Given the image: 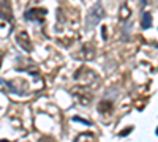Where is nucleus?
Segmentation results:
<instances>
[{"label": "nucleus", "instance_id": "f257e3e1", "mask_svg": "<svg viewBox=\"0 0 158 142\" xmlns=\"http://www.w3.org/2000/svg\"><path fill=\"white\" fill-rule=\"evenodd\" d=\"M106 16V11H104L103 5L100 2L95 3V6H92L90 11H89V14H87V27L92 29V27H95L97 24H100V21Z\"/></svg>", "mask_w": 158, "mask_h": 142}, {"label": "nucleus", "instance_id": "f03ea898", "mask_svg": "<svg viewBox=\"0 0 158 142\" xmlns=\"http://www.w3.org/2000/svg\"><path fill=\"white\" fill-rule=\"evenodd\" d=\"M74 79L79 81V82H82L84 85H90V84H94L98 79V76L95 74V71H92L90 68L81 67V68H77V71L74 73Z\"/></svg>", "mask_w": 158, "mask_h": 142}, {"label": "nucleus", "instance_id": "7ed1b4c3", "mask_svg": "<svg viewBox=\"0 0 158 142\" xmlns=\"http://www.w3.org/2000/svg\"><path fill=\"white\" fill-rule=\"evenodd\" d=\"M46 14H48L46 8L33 6V8H29L27 11L24 13V18H25V21H29V22L43 24V22H44V18H46Z\"/></svg>", "mask_w": 158, "mask_h": 142}, {"label": "nucleus", "instance_id": "20e7f679", "mask_svg": "<svg viewBox=\"0 0 158 142\" xmlns=\"http://www.w3.org/2000/svg\"><path fill=\"white\" fill-rule=\"evenodd\" d=\"M0 84L15 95H27V85H25V82L22 79H19V81H6V82L0 81Z\"/></svg>", "mask_w": 158, "mask_h": 142}, {"label": "nucleus", "instance_id": "39448f33", "mask_svg": "<svg viewBox=\"0 0 158 142\" xmlns=\"http://www.w3.org/2000/svg\"><path fill=\"white\" fill-rule=\"evenodd\" d=\"M0 19L8 22V24L15 22V14H13L11 0H2V2H0Z\"/></svg>", "mask_w": 158, "mask_h": 142}, {"label": "nucleus", "instance_id": "423d86ee", "mask_svg": "<svg viewBox=\"0 0 158 142\" xmlns=\"http://www.w3.org/2000/svg\"><path fill=\"white\" fill-rule=\"evenodd\" d=\"M16 43H18V46H19L22 51H25V52H32L33 46H32V41H30L29 33L25 32V30H19V32L16 33Z\"/></svg>", "mask_w": 158, "mask_h": 142}, {"label": "nucleus", "instance_id": "0eeeda50", "mask_svg": "<svg viewBox=\"0 0 158 142\" xmlns=\"http://www.w3.org/2000/svg\"><path fill=\"white\" fill-rule=\"evenodd\" d=\"M71 92H73V95L77 98V101L81 103L82 106H89V104H90V101H92V93L87 92L85 88H82V87H74Z\"/></svg>", "mask_w": 158, "mask_h": 142}, {"label": "nucleus", "instance_id": "6e6552de", "mask_svg": "<svg viewBox=\"0 0 158 142\" xmlns=\"http://www.w3.org/2000/svg\"><path fill=\"white\" fill-rule=\"evenodd\" d=\"M141 25H142V29H144V30H147V29L152 27V14H150L149 11H144V13H142Z\"/></svg>", "mask_w": 158, "mask_h": 142}, {"label": "nucleus", "instance_id": "1a4fd4ad", "mask_svg": "<svg viewBox=\"0 0 158 142\" xmlns=\"http://www.w3.org/2000/svg\"><path fill=\"white\" fill-rule=\"evenodd\" d=\"M74 142H97V137L94 133H82L74 139Z\"/></svg>", "mask_w": 158, "mask_h": 142}, {"label": "nucleus", "instance_id": "9d476101", "mask_svg": "<svg viewBox=\"0 0 158 142\" xmlns=\"http://www.w3.org/2000/svg\"><path fill=\"white\" fill-rule=\"evenodd\" d=\"M98 111H100L101 114L112 112V101H106V99L100 101V104H98Z\"/></svg>", "mask_w": 158, "mask_h": 142}, {"label": "nucleus", "instance_id": "9b49d317", "mask_svg": "<svg viewBox=\"0 0 158 142\" xmlns=\"http://www.w3.org/2000/svg\"><path fill=\"white\" fill-rule=\"evenodd\" d=\"M81 54H84V55H81L84 60H90V59H94L95 51H94V47H92L90 44H85V46L82 47V51H81Z\"/></svg>", "mask_w": 158, "mask_h": 142}, {"label": "nucleus", "instance_id": "f8f14e48", "mask_svg": "<svg viewBox=\"0 0 158 142\" xmlns=\"http://www.w3.org/2000/svg\"><path fill=\"white\" fill-rule=\"evenodd\" d=\"M130 16H131V11H130V8H128L127 5H122L120 13H118V19H120L122 22H127V21H130Z\"/></svg>", "mask_w": 158, "mask_h": 142}, {"label": "nucleus", "instance_id": "ddd939ff", "mask_svg": "<svg viewBox=\"0 0 158 142\" xmlns=\"http://www.w3.org/2000/svg\"><path fill=\"white\" fill-rule=\"evenodd\" d=\"M16 71H25V73H29V74H33V76H38L40 74V70L35 67V65H32V67H18V68H15Z\"/></svg>", "mask_w": 158, "mask_h": 142}, {"label": "nucleus", "instance_id": "4468645a", "mask_svg": "<svg viewBox=\"0 0 158 142\" xmlns=\"http://www.w3.org/2000/svg\"><path fill=\"white\" fill-rule=\"evenodd\" d=\"M71 120H73V122H82V123H85V125H92L90 122H87V120H82L81 117H73Z\"/></svg>", "mask_w": 158, "mask_h": 142}, {"label": "nucleus", "instance_id": "2eb2a0df", "mask_svg": "<svg viewBox=\"0 0 158 142\" xmlns=\"http://www.w3.org/2000/svg\"><path fill=\"white\" fill-rule=\"evenodd\" d=\"M106 27H101V35H103V40H106V38H108V35H106Z\"/></svg>", "mask_w": 158, "mask_h": 142}, {"label": "nucleus", "instance_id": "dca6fc26", "mask_svg": "<svg viewBox=\"0 0 158 142\" xmlns=\"http://www.w3.org/2000/svg\"><path fill=\"white\" fill-rule=\"evenodd\" d=\"M130 131H131V128H127V130H125V131H123V133H122V136H127V134H128V133H130Z\"/></svg>", "mask_w": 158, "mask_h": 142}, {"label": "nucleus", "instance_id": "f3484780", "mask_svg": "<svg viewBox=\"0 0 158 142\" xmlns=\"http://www.w3.org/2000/svg\"><path fill=\"white\" fill-rule=\"evenodd\" d=\"M2 60H3V54L0 52V65H2Z\"/></svg>", "mask_w": 158, "mask_h": 142}, {"label": "nucleus", "instance_id": "a211bd4d", "mask_svg": "<svg viewBox=\"0 0 158 142\" xmlns=\"http://www.w3.org/2000/svg\"><path fill=\"white\" fill-rule=\"evenodd\" d=\"M40 142H49V139H41V140H40Z\"/></svg>", "mask_w": 158, "mask_h": 142}, {"label": "nucleus", "instance_id": "6ab92c4d", "mask_svg": "<svg viewBox=\"0 0 158 142\" xmlns=\"http://www.w3.org/2000/svg\"><path fill=\"white\" fill-rule=\"evenodd\" d=\"M156 136H158V128H156Z\"/></svg>", "mask_w": 158, "mask_h": 142}]
</instances>
